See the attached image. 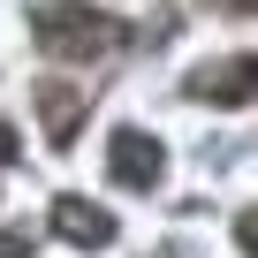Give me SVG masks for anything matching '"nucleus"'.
Segmentation results:
<instances>
[{
	"label": "nucleus",
	"instance_id": "obj_1",
	"mask_svg": "<svg viewBox=\"0 0 258 258\" xmlns=\"http://www.w3.org/2000/svg\"><path fill=\"white\" fill-rule=\"evenodd\" d=\"M31 38H38L53 61H106V53L121 46V23L99 16V8H84V0H53V8L31 16Z\"/></svg>",
	"mask_w": 258,
	"mask_h": 258
},
{
	"label": "nucleus",
	"instance_id": "obj_2",
	"mask_svg": "<svg viewBox=\"0 0 258 258\" xmlns=\"http://www.w3.org/2000/svg\"><path fill=\"white\" fill-rule=\"evenodd\" d=\"M160 137H145V129H114V145H106V175L121 190H152L160 182Z\"/></svg>",
	"mask_w": 258,
	"mask_h": 258
},
{
	"label": "nucleus",
	"instance_id": "obj_3",
	"mask_svg": "<svg viewBox=\"0 0 258 258\" xmlns=\"http://www.w3.org/2000/svg\"><path fill=\"white\" fill-rule=\"evenodd\" d=\"M53 235L76 243V250H106L114 243V213H99L91 198H61L53 205Z\"/></svg>",
	"mask_w": 258,
	"mask_h": 258
},
{
	"label": "nucleus",
	"instance_id": "obj_4",
	"mask_svg": "<svg viewBox=\"0 0 258 258\" xmlns=\"http://www.w3.org/2000/svg\"><path fill=\"white\" fill-rule=\"evenodd\" d=\"M31 99H38V114H46V137H53V145L76 137V121H84V106H91V91H76V84H31Z\"/></svg>",
	"mask_w": 258,
	"mask_h": 258
},
{
	"label": "nucleus",
	"instance_id": "obj_5",
	"mask_svg": "<svg viewBox=\"0 0 258 258\" xmlns=\"http://www.w3.org/2000/svg\"><path fill=\"white\" fill-rule=\"evenodd\" d=\"M190 91H198V99H220V106H243V99H250V53H235V61H220V69H198Z\"/></svg>",
	"mask_w": 258,
	"mask_h": 258
},
{
	"label": "nucleus",
	"instance_id": "obj_6",
	"mask_svg": "<svg viewBox=\"0 0 258 258\" xmlns=\"http://www.w3.org/2000/svg\"><path fill=\"white\" fill-rule=\"evenodd\" d=\"M0 258H31V235H0Z\"/></svg>",
	"mask_w": 258,
	"mask_h": 258
},
{
	"label": "nucleus",
	"instance_id": "obj_7",
	"mask_svg": "<svg viewBox=\"0 0 258 258\" xmlns=\"http://www.w3.org/2000/svg\"><path fill=\"white\" fill-rule=\"evenodd\" d=\"M0 160H16V129L8 121H0Z\"/></svg>",
	"mask_w": 258,
	"mask_h": 258
}]
</instances>
